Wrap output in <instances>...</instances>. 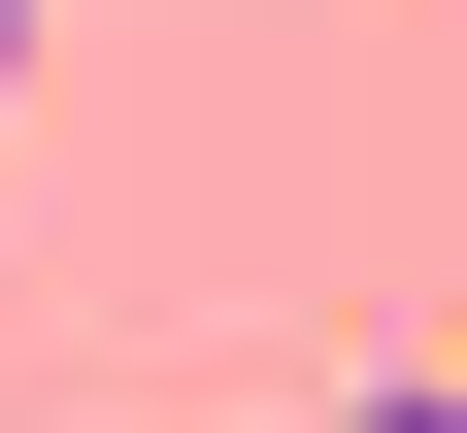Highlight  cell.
Here are the masks:
<instances>
[{
	"mask_svg": "<svg viewBox=\"0 0 467 433\" xmlns=\"http://www.w3.org/2000/svg\"><path fill=\"white\" fill-rule=\"evenodd\" d=\"M301 433H467V366H368V400H301Z\"/></svg>",
	"mask_w": 467,
	"mask_h": 433,
	"instance_id": "1",
	"label": "cell"
},
{
	"mask_svg": "<svg viewBox=\"0 0 467 433\" xmlns=\"http://www.w3.org/2000/svg\"><path fill=\"white\" fill-rule=\"evenodd\" d=\"M0 67H34V0H0Z\"/></svg>",
	"mask_w": 467,
	"mask_h": 433,
	"instance_id": "2",
	"label": "cell"
}]
</instances>
